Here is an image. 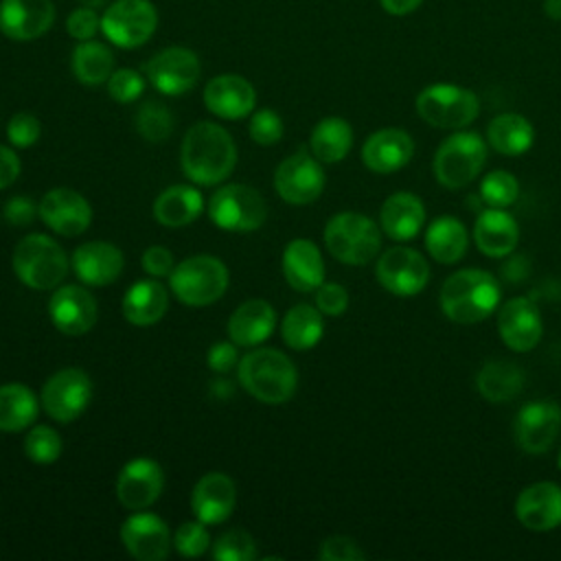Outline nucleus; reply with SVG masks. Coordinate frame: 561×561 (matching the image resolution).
Segmentation results:
<instances>
[{
    "mask_svg": "<svg viewBox=\"0 0 561 561\" xmlns=\"http://www.w3.org/2000/svg\"><path fill=\"white\" fill-rule=\"evenodd\" d=\"M234 164L237 147L221 125L199 121L188 127L180 147V167L191 182L215 186L232 173Z\"/></svg>",
    "mask_w": 561,
    "mask_h": 561,
    "instance_id": "1",
    "label": "nucleus"
},
{
    "mask_svg": "<svg viewBox=\"0 0 561 561\" xmlns=\"http://www.w3.org/2000/svg\"><path fill=\"white\" fill-rule=\"evenodd\" d=\"M241 388L261 403L278 405L294 397L298 373L294 362L278 348H254L239 359Z\"/></svg>",
    "mask_w": 561,
    "mask_h": 561,
    "instance_id": "2",
    "label": "nucleus"
},
{
    "mask_svg": "<svg viewBox=\"0 0 561 561\" xmlns=\"http://www.w3.org/2000/svg\"><path fill=\"white\" fill-rule=\"evenodd\" d=\"M500 285L484 270H458L440 287V309L458 324L486 320L500 305Z\"/></svg>",
    "mask_w": 561,
    "mask_h": 561,
    "instance_id": "3",
    "label": "nucleus"
},
{
    "mask_svg": "<svg viewBox=\"0 0 561 561\" xmlns=\"http://www.w3.org/2000/svg\"><path fill=\"white\" fill-rule=\"evenodd\" d=\"M324 243L340 263L366 265L381 248V228L362 213L344 210L327 221Z\"/></svg>",
    "mask_w": 561,
    "mask_h": 561,
    "instance_id": "4",
    "label": "nucleus"
},
{
    "mask_svg": "<svg viewBox=\"0 0 561 561\" xmlns=\"http://www.w3.org/2000/svg\"><path fill=\"white\" fill-rule=\"evenodd\" d=\"M13 272L15 276L31 289H53L57 287L66 274L70 261L61 245L39 232L26 234L13 250Z\"/></svg>",
    "mask_w": 561,
    "mask_h": 561,
    "instance_id": "5",
    "label": "nucleus"
},
{
    "mask_svg": "<svg viewBox=\"0 0 561 561\" xmlns=\"http://www.w3.org/2000/svg\"><path fill=\"white\" fill-rule=\"evenodd\" d=\"M228 267L210 254H195L178 263L169 276L173 296L188 307L217 302L228 289Z\"/></svg>",
    "mask_w": 561,
    "mask_h": 561,
    "instance_id": "6",
    "label": "nucleus"
},
{
    "mask_svg": "<svg viewBox=\"0 0 561 561\" xmlns=\"http://www.w3.org/2000/svg\"><path fill=\"white\" fill-rule=\"evenodd\" d=\"M486 162V140L476 131H456L447 136L434 153V178L447 188L471 184Z\"/></svg>",
    "mask_w": 561,
    "mask_h": 561,
    "instance_id": "7",
    "label": "nucleus"
},
{
    "mask_svg": "<svg viewBox=\"0 0 561 561\" xmlns=\"http://www.w3.org/2000/svg\"><path fill=\"white\" fill-rule=\"evenodd\" d=\"M416 114L440 129H460L480 114L478 96L456 83H432L416 94Z\"/></svg>",
    "mask_w": 561,
    "mask_h": 561,
    "instance_id": "8",
    "label": "nucleus"
},
{
    "mask_svg": "<svg viewBox=\"0 0 561 561\" xmlns=\"http://www.w3.org/2000/svg\"><path fill=\"white\" fill-rule=\"evenodd\" d=\"M210 221L226 232L259 230L267 217L263 195L248 184H226L208 202Z\"/></svg>",
    "mask_w": 561,
    "mask_h": 561,
    "instance_id": "9",
    "label": "nucleus"
},
{
    "mask_svg": "<svg viewBox=\"0 0 561 561\" xmlns=\"http://www.w3.org/2000/svg\"><path fill=\"white\" fill-rule=\"evenodd\" d=\"M158 13L149 0H114L101 15V31L118 48H138L156 33Z\"/></svg>",
    "mask_w": 561,
    "mask_h": 561,
    "instance_id": "10",
    "label": "nucleus"
},
{
    "mask_svg": "<svg viewBox=\"0 0 561 561\" xmlns=\"http://www.w3.org/2000/svg\"><path fill=\"white\" fill-rule=\"evenodd\" d=\"M202 75L199 57L184 46H169L145 64V79L167 96H180L195 88Z\"/></svg>",
    "mask_w": 561,
    "mask_h": 561,
    "instance_id": "11",
    "label": "nucleus"
},
{
    "mask_svg": "<svg viewBox=\"0 0 561 561\" xmlns=\"http://www.w3.org/2000/svg\"><path fill=\"white\" fill-rule=\"evenodd\" d=\"M92 399V381L81 368H61L48 377L42 388L44 412L59 421L70 423L81 416Z\"/></svg>",
    "mask_w": 561,
    "mask_h": 561,
    "instance_id": "12",
    "label": "nucleus"
},
{
    "mask_svg": "<svg viewBox=\"0 0 561 561\" xmlns=\"http://www.w3.org/2000/svg\"><path fill=\"white\" fill-rule=\"evenodd\" d=\"M375 276L386 291L405 298L425 289L430 280V265L421 252L405 245H394L379 256Z\"/></svg>",
    "mask_w": 561,
    "mask_h": 561,
    "instance_id": "13",
    "label": "nucleus"
},
{
    "mask_svg": "<svg viewBox=\"0 0 561 561\" xmlns=\"http://www.w3.org/2000/svg\"><path fill=\"white\" fill-rule=\"evenodd\" d=\"M274 186L280 199L294 206L311 204L324 188V171L316 156L298 151L285 158L274 173Z\"/></svg>",
    "mask_w": 561,
    "mask_h": 561,
    "instance_id": "14",
    "label": "nucleus"
},
{
    "mask_svg": "<svg viewBox=\"0 0 561 561\" xmlns=\"http://www.w3.org/2000/svg\"><path fill=\"white\" fill-rule=\"evenodd\" d=\"M515 440L526 454H543L561 432V408L552 399H533L515 416Z\"/></svg>",
    "mask_w": 561,
    "mask_h": 561,
    "instance_id": "15",
    "label": "nucleus"
},
{
    "mask_svg": "<svg viewBox=\"0 0 561 561\" xmlns=\"http://www.w3.org/2000/svg\"><path fill=\"white\" fill-rule=\"evenodd\" d=\"M125 550L138 561H162L171 550L169 526L147 511H134L121 526Z\"/></svg>",
    "mask_w": 561,
    "mask_h": 561,
    "instance_id": "16",
    "label": "nucleus"
},
{
    "mask_svg": "<svg viewBox=\"0 0 561 561\" xmlns=\"http://www.w3.org/2000/svg\"><path fill=\"white\" fill-rule=\"evenodd\" d=\"M42 221L61 237H77L88 230L92 208L88 199L72 188H50L39 202Z\"/></svg>",
    "mask_w": 561,
    "mask_h": 561,
    "instance_id": "17",
    "label": "nucleus"
},
{
    "mask_svg": "<svg viewBox=\"0 0 561 561\" xmlns=\"http://www.w3.org/2000/svg\"><path fill=\"white\" fill-rule=\"evenodd\" d=\"M48 316L57 331L66 335H83L94 327L99 307L85 287L61 285L48 300Z\"/></svg>",
    "mask_w": 561,
    "mask_h": 561,
    "instance_id": "18",
    "label": "nucleus"
},
{
    "mask_svg": "<svg viewBox=\"0 0 561 561\" xmlns=\"http://www.w3.org/2000/svg\"><path fill=\"white\" fill-rule=\"evenodd\" d=\"M164 486L162 467L151 458L129 460L116 478V497L129 511H142L151 506Z\"/></svg>",
    "mask_w": 561,
    "mask_h": 561,
    "instance_id": "19",
    "label": "nucleus"
},
{
    "mask_svg": "<svg viewBox=\"0 0 561 561\" xmlns=\"http://www.w3.org/2000/svg\"><path fill=\"white\" fill-rule=\"evenodd\" d=\"M497 331L502 342L517 353L533 351L541 340V313L539 307L524 296H517L500 309L497 316Z\"/></svg>",
    "mask_w": 561,
    "mask_h": 561,
    "instance_id": "20",
    "label": "nucleus"
},
{
    "mask_svg": "<svg viewBox=\"0 0 561 561\" xmlns=\"http://www.w3.org/2000/svg\"><path fill=\"white\" fill-rule=\"evenodd\" d=\"M55 22L53 0H2L0 31L15 42L42 37Z\"/></svg>",
    "mask_w": 561,
    "mask_h": 561,
    "instance_id": "21",
    "label": "nucleus"
},
{
    "mask_svg": "<svg viewBox=\"0 0 561 561\" xmlns=\"http://www.w3.org/2000/svg\"><path fill=\"white\" fill-rule=\"evenodd\" d=\"M204 105L226 121L245 118L254 112L256 90L241 75H217L204 88Z\"/></svg>",
    "mask_w": 561,
    "mask_h": 561,
    "instance_id": "22",
    "label": "nucleus"
},
{
    "mask_svg": "<svg viewBox=\"0 0 561 561\" xmlns=\"http://www.w3.org/2000/svg\"><path fill=\"white\" fill-rule=\"evenodd\" d=\"M519 524L535 533H548L561 526V486L554 482H535L515 500Z\"/></svg>",
    "mask_w": 561,
    "mask_h": 561,
    "instance_id": "23",
    "label": "nucleus"
},
{
    "mask_svg": "<svg viewBox=\"0 0 561 561\" xmlns=\"http://www.w3.org/2000/svg\"><path fill=\"white\" fill-rule=\"evenodd\" d=\"M70 265L81 283L105 287L121 276L125 259L123 252L110 241H88L72 252Z\"/></svg>",
    "mask_w": 561,
    "mask_h": 561,
    "instance_id": "24",
    "label": "nucleus"
},
{
    "mask_svg": "<svg viewBox=\"0 0 561 561\" xmlns=\"http://www.w3.org/2000/svg\"><path fill=\"white\" fill-rule=\"evenodd\" d=\"M237 504V486L230 476L221 471H210L202 476L191 493L193 515L204 524L226 522Z\"/></svg>",
    "mask_w": 561,
    "mask_h": 561,
    "instance_id": "25",
    "label": "nucleus"
},
{
    "mask_svg": "<svg viewBox=\"0 0 561 561\" xmlns=\"http://www.w3.org/2000/svg\"><path fill=\"white\" fill-rule=\"evenodd\" d=\"M412 136L399 127H386L366 138L362 147V162L375 173H394L412 160Z\"/></svg>",
    "mask_w": 561,
    "mask_h": 561,
    "instance_id": "26",
    "label": "nucleus"
},
{
    "mask_svg": "<svg viewBox=\"0 0 561 561\" xmlns=\"http://www.w3.org/2000/svg\"><path fill=\"white\" fill-rule=\"evenodd\" d=\"M473 241L482 254L500 259L515 250L519 241V226L515 217L504 208L486 206L476 217Z\"/></svg>",
    "mask_w": 561,
    "mask_h": 561,
    "instance_id": "27",
    "label": "nucleus"
},
{
    "mask_svg": "<svg viewBox=\"0 0 561 561\" xmlns=\"http://www.w3.org/2000/svg\"><path fill=\"white\" fill-rule=\"evenodd\" d=\"M283 276L296 291H316L324 283V263L318 245L309 239H294L283 250Z\"/></svg>",
    "mask_w": 561,
    "mask_h": 561,
    "instance_id": "28",
    "label": "nucleus"
},
{
    "mask_svg": "<svg viewBox=\"0 0 561 561\" xmlns=\"http://www.w3.org/2000/svg\"><path fill=\"white\" fill-rule=\"evenodd\" d=\"M274 327V307L263 298H250L232 311L228 320V335L237 346H256L272 335Z\"/></svg>",
    "mask_w": 561,
    "mask_h": 561,
    "instance_id": "29",
    "label": "nucleus"
},
{
    "mask_svg": "<svg viewBox=\"0 0 561 561\" xmlns=\"http://www.w3.org/2000/svg\"><path fill=\"white\" fill-rule=\"evenodd\" d=\"M425 221L423 202L408 191L392 193L379 210V228L394 241H408L416 237Z\"/></svg>",
    "mask_w": 561,
    "mask_h": 561,
    "instance_id": "30",
    "label": "nucleus"
},
{
    "mask_svg": "<svg viewBox=\"0 0 561 561\" xmlns=\"http://www.w3.org/2000/svg\"><path fill=\"white\" fill-rule=\"evenodd\" d=\"M169 309V294L162 283L140 278L123 296V316L136 327H149L162 320Z\"/></svg>",
    "mask_w": 561,
    "mask_h": 561,
    "instance_id": "31",
    "label": "nucleus"
},
{
    "mask_svg": "<svg viewBox=\"0 0 561 561\" xmlns=\"http://www.w3.org/2000/svg\"><path fill=\"white\" fill-rule=\"evenodd\" d=\"M204 210L202 193L195 186L173 184L164 188L153 202V217L167 228H182L193 224Z\"/></svg>",
    "mask_w": 561,
    "mask_h": 561,
    "instance_id": "32",
    "label": "nucleus"
},
{
    "mask_svg": "<svg viewBox=\"0 0 561 561\" xmlns=\"http://www.w3.org/2000/svg\"><path fill=\"white\" fill-rule=\"evenodd\" d=\"M486 142L504 156H522L533 147L535 129L522 114H497L486 127Z\"/></svg>",
    "mask_w": 561,
    "mask_h": 561,
    "instance_id": "33",
    "label": "nucleus"
},
{
    "mask_svg": "<svg viewBox=\"0 0 561 561\" xmlns=\"http://www.w3.org/2000/svg\"><path fill=\"white\" fill-rule=\"evenodd\" d=\"M467 245H469V232L465 224L456 217H449V215L438 217L425 230V248L438 263L451 265L460 261L467 252Z\"/></svg>",
    "mask_w": 561,
    "mask_h": 561,
    "instance_id": "34",
    "label": "nucleus"
},
{
    "mask_svg": "<svg viewBox=\"0 0 561 561\" xmlns=\"http://www.w3.org/2000/svg\"><path fill=\"white\" fill-rule=\"evenodd\" d=\"M39 401L24 383L11 381L0 386V432H22L39 414Z\"/></svg>",
    "mask_w": 561,
    "mask_h": 561,
    "instance_id": "35",
    "label": "nucleus"
},
{
    "mask_svg": "<svg viewBox=\"0 0 561 561\" xmlns=\"http://www.w3.org/2000/svg\"><path fill=\"white\" fill-rule=\"evenodd\" d=\"M324 333L322 311L311 305H294L283 322H280V335L283 342L294 351H309L313 348Z\"/></svg>",
    "mask_w": 561,
    "mask_h": 561,
    "instance_id": "36",
    "label": "nucleus"
},
{
    "mask_svg": "<svg viewBox=\"0 0 561 561\" xmlns=\"http://www.w3.org/2000/svg\"><path fill=\"white\" fill-rule=\"evenodd\" d=\"M522 383H524V375L519 366L506 359L486 362L476 377L478 392L491 403H502L517 397L522 390Z\"/></svg>",
    "mask_w": 561,
    "mask_h": 561,
    "instance_id": "37",
    "label": "nucleus"
},
{
    "mask_svg": "<svg viewBox=\"0 0 561 561\" xmlns=\"http://www.w3.org/2000/svg\"><path fill=\"white\" fill-rule=\"evenodd\" d=\"M72 75L83 85H101L107 83L110 75L114 72V55L112 50L94 39L79 42L70 57Z\"/></svg>",
    "mask_w": 561,
    "mask_h": 561,
    "instance_id": "38",
    "label": "nucleus"
},
{
    "mask_svg": "<svg viewBox=\"0 0 561 561\" xmlns=\"http://www.w3.org/2000/svg\"><path fill=\"white\" fill-rule=\"evenodd\" d=\"M311 151L320 162L333 164L348 156L353 147V129L340 116L322 118L311 131Z\"/></svg>",
    "mask_w": 561,
    "mask_h": 561,
    "instance_id": "39",
    "label": "nucleus"
},
{
    "mask_svg": "<svg viewBox=\"0 0 561 561\" xmlns=\"http://www.w3.org/2000/svg\"><path fill=\"white\" fill-rule=\"evenodd\" d=\"M175 127L173 114L158 101H147L136 112V129L149 142H162Z\"/></svg>",
    "mask_w": 561,
    "mask_h": 561,
    "instance_id": "40",
    "label": "nucleus"
},
{
    "mask_svg": "<svg viewBox=\"0 0 561 561\" xmlns=\"http://www.w3.org/2000/svg\"><path fill=\"white\" fill-rule=\"evenodd\" d=\"M61 436L48 425H35L24 438V454L37 465H50L61 456Z\"/></svg>",
    "mask_w": 561,
    "mask_h": 561,
    "instance_id": "41",
    "label": "nucleus"
},
{
    "mask_svg": "<svg viewBox=\"0 0 561 561\" xmlns=\"http://www.w3.org/2000/svg\"><path fill=\"white\" fill-rule=\"evenodd\" d=\"M480 197L484 199L486 206L506 208V206L517 202V197H519V182L508 171H502V169L491 171V173L484 175V180L480 184Z\"/></svg>",
    "mask_w": 561,
    "mask_h": 561,
    "instance_id": "42",
    "label": "nucleus"
},
{
    "mask_svg": "<svg viewBox=\"0 0 561 561\" xmlns=\"http://www.w3.org/2000/svg\"><path fill=\"white\" fill-rule=\"evenodd\" d=\"M256 557V543L250 533L230 528L221 533L213 543L215 561H252Z\"/></svg>",
    "mask_w": 561,
    "mask_h": 561,
    "instance_id": "43",
    "label": "nucleus"
},
{
    "mask_svg": "<svg viewBox=\"0 0 561 561\" xmlns=\"http://www.w3.org/2000/svg\"><path fill=\"white\" fill-rule=\"evenodd\" d=\"M173 546L180 557L193 559V557H202L213 543H210L206 524L195 519V522H184L182 526H178V530L173 535Z\"/></svg>",
    "mask_w": 561,
    "mask_h": 561,
    "instance_id": "44",
    "label": "nucleus"
},
{
    "mask_svg": "<svg viewBox=\"0 0 561 561\" xmlns=\"http://www.w3.org/2000/svg\"><path fill=\"white\" fill-rule=\"evenodd\" d=\"M145 90V77L131 68H118L107 79V94L118 103L136 101Z\"/></svg>",
    "mask_w": 561,
    "mask_h": 561,
    "instance_id": "45",
    "label": "nucleus"
},
{
    "mask_svg": "<svg viewBox=\"0 0 561 561\" xmlns=\"http://www.w3.org/2000/svg\"><path fill=\"white\" fill-rule=\"evenodd\" d=\"M248 131H250V138L256 142V145H276L280 138H283V121L280 116L274 112V110H256L252 116H250V125H248Z\"/></svg>",
    "mask_w": 561,
    "mask_h": 561,
    "instance_id": "46",
    "label": "nucleus"
},
{
    "mask_svg": "<svg viewBox=\"0 0 561 561\" xmlns=\"http://www.w3.org/2000/svg\"><path fill=\"white\" fill-rule=\"evenodd\" d=\"M7 136L13 147L26 149L39 140L42 125H39L37 116H33L28 112H18L15 116H11V121L7 125Z\"/></svg>",
    "mask_w": 561,
    "mask_h": 561,
    "instance_id": "47",
    "label": "nucleus"
},
{
    "mask_svg": "<svg viewBox=\"0 0 561 561\" xmlns=\"http://www.w3.org/2000/svg\"><path fill=\"white\" fill-rule=\"evenodd\" d=\"M318 557L322 561H362L364 559V550L357 546L355 539L342 537V535H333V537H327L320 543Z\"/></svg>",
    "mask_w": 561,
    "mask_h": 561,
    "instance_id": "48",
    "label": "nucleus"
},
{
    "mask_svg": "<svg viewBox=\"0 0 561 561\" xmlns=\"http://www.w3.org/2000/svg\"><path fill=\"white\" fill-rule=\"evenodd\" d=\"M66 31L70 37H75L77 42H85L92 39L99 31H101V15L96 13V9L92 7H81L75 9L68 20H66Z\"/></svg>",
    "mask_w": 561,
    "mask_h": 561,
    "instance_id": "49",
    "label": "nucleus"
},
{
    "mask_svg": "<svg viewBox=\"0 0 561 561\" xmlns=\"http://www.w3.org/2000/svg\"><path fill=\"white\" fill-rule=\"evenodd\" d=\"M316 307L324 316H342L348 307V291L337 283H322L316 289Z\"/></svg>",
    "mask_w": 561,
    "mask_h": 561,
    "instance_id": "50",
    "label": "nucleus"
},
{
    "mask_svg": "<svg viewBox=\"0 0 561 561\" xmlns=\"http://www.w3.org/2000/svg\"><path fill=\"white\" fill-rule=\"evenodd\" d=\"M142 270L149 274V276H156V278H162V276H171L173 272V254L162 248V245H149L145 252H142Z\"/></svg>",
    "mask_w": 561,
    "mask_h": 561,
    "instance_id": "51",
    "label": "nucleus"
},
{
    "mask_svg": "<svg viewBox=\"0 0 561 561\" xmlns=\"http://www.w3.org/2000/svg\"><path fill=\"white\" fill-rule=\"evenodd\" d=\"M4 219L11 224V226H26L35 219V215H39V206H35L28 197H11L7 204H4Z\"/></svg>",
    "mask_w": 561,
    "mask_h": 561,
    "instance_id": "52",
    "label": "nucleus"
},
{
    "mask_svg": "<svg viewBox=\"0 0 561 561\" xmlns=\"http://www.w3.org/2000/svg\"><path fill=\"white\" fill-rule=\"evenodd\" d=\"M206 362L210 366V370L224 375L228 370L234 368L237 364V344L230 340V342H215L210 348H208V355H206Z\"/></svg>",
    "mask_w": 561,
    "mask_h": 561,
    "instance_id": "53",
    "label": "nucleus"
},
{
    "mask_svg": "<svg viewBox=\"0 0 561 561\" xmlns=\"http://www.w3.org/2000/svg\"><path fill=\"white\" fill-rule=\"evenodd\" d=\"M20 175V158L13 149L0 145V191L13 184Z\"/></svg>",
    "mask_w": 561,
    "mask_h": 561,
    "instance_id": "54",
    "label": "nucleus"
},
{
    "mask_svg": "<svg viewBox=\"0 0 561 561\" xmlns=\"http://www.w3.org/2000/svg\"><path fill=\"white\" fill-rule=\"evenodd\" d=\"M381 9L390 15H408V13H414L423 0H379Z\"/></svg>",
    "mask_w": 561,
    "mask_h": 561,
    "instance_id": "55",
    "label": "nucleus"
},
{
    "mask_svg": "<svg viewBox=\"0 0 561 561\" xmlns=\"http://www.w3.org/2000/svg\"><path fill=\"white\" fill-rule=\"evenodd\" d=\"M213 392H215L219 399H228V397L232 394V383L226 381V379L213 381Z\"/></svg>",
    "mask_w": 561,
    "mask_h": 561,
    "instance_id": "56",
    "label": "nucleus"
},
{
    "mask_svg": "<svg viewBox=\"0 0 561 561\" xmlns=\"http://www.w3.org/2000/svg\"><path fill=\"white\" fill-rule=\"evenodd\" d=\"M543 11H546L552 20H561V0H546Z\"/></svg>",
    "mask_w": 561,
    "mask_h": 561,
    "instance_id": "57",
    "label": "nucleus"
},
{
    "mask_svg": "<svg viewBox=\"0 0 561 561\" xmlns=\"http://www.w3.org/2000/svg\"><path fill=\"white\" fill-rule=\"evenodd\" d=\"M83 7H92V9H101V7H107L110 0H81Z\"/></svg>",
    "mask_w": 561,
    "mask_h": 561,
    "instance_id": "58",
    "label": "nucleus"
},
{
    "mask_svg": "<svg viewBox=\"0 0 561 561\" xmlns=\"http://www.w3.org/2000/svg\"><path fill=\"white\" fill-rule=\"evenodd\" d=\"M557 467L561 469V449H559V456H557Z\"/></svg>",
    "mask_w": 561,
    "mask_h": 561,
    "instance_id": "59",
    "label": "nucleus"
}]
</instances>
